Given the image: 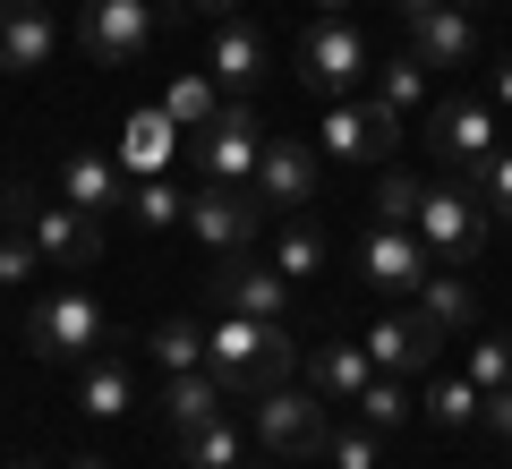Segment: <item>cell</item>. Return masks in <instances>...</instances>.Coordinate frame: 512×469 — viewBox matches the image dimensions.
Listing matches in <instances>:
<instances>
[{
  "label": "cell",
  "mask_w": 512,
  "mask_h": 469,
  "mask_svg": "<svg viewBox=\"0 0 512 469\" xmlns=\"http://www.w3.org/2000/svg\"><path fill=\"white\" fill-rule=\"evenodd\" d=\"M291 333H282V316H231V325L205 333V367H214L222 384L239 393H274V384H291Z\"/></svg>",
  "instance_id": "obj_1"
},
{
  "label": "cell",
  "mask_w": 512,
  "mask_h": 469,
  "mask_svg": "<svg viewBox=\"0 0 512 469\" xmlns=\"http://www.w3.org/2000/svg\"><path fill=\"white\" fill-rule=\"evenodd\" d=\"M111 342V316L94 290H52V299L26 307V350H35L43 367H69V359H94V350Z\"/></svg>",
  "instance_id": "obj_2"
},
{
  "label": "cell",
  "mask_w": 512,
  "mask_h": 469,
  "mask_svg": "<svg viewBox=\"0 0 512 469\" xmlns=\"http://www.w3.org/2000/svg\"><path fill=\"white\" fill-rule=\"evenodd\" d=\"M410 231L427 239V256H436V265H478V248H487V205L461 197V188H427Z\"/></svg>",
  "instance_id": "obj_3"
},
{
  "label": "cell",
  "mask_w": 512,
  "mask_h": 469,
  "mask_svg": "<svg viewBox=\"0 0 512 469\" xmlns=\"http://www.w3.org/2000/svg\"><path fill=\"white\" fill-rule=\"evenodd\" d=\"M154 26H163L154 0H86L77 43H86V60H103V69H128V60L154 43Z\"/></svg>",
  "instance_id": "obj_4"
},
{
  "label": "cell",
  "mask_w": 512,
  "mask_h": 469,
  "mask_svg": "<svg viewBox=\"0 0 512 469\" xmlns=\"http://www.w3.org/2000/svg\"><path fill=\"white\" fill-rule=\"evenodd\" d=\"M367 69H376V52H367V35L350 18H316L308 26V43H299V77H308V94H350Z\"/></svg>",
  "instance_id": "obj_5"
},
{
  "label": "cell",
  "mask_w": 512,
  "mask_h": 469,
  "mask_svg": "<svg viewBox=\"0 0 512 469\" xmlns=\"http://www.w3.org/2000/svg\"><path fill=\"white\" fill-rule=\"evenodd\" d=\"M393 9H402L410 52H419L427 69H470V60H478V26H470L461 0H393Z\"/></svg>",
  "instance_id": "obj_6"
},
{
  "label": "cell",
  "mask_w": 512,
  "mask_h": 469,
  "mask_svg": "<svg viewBox=\"0 0 512 469\" xmlns=\"http://www.w3.org/2000/svg\"><path fill=\"white\" fill-rule=\"evenodd\" d=\"M325 401L316 393H291V384H274V393H256V444L282 452V461H308V452H325Z\"/></svg>",
  "instance_id": "obj_7"
},
{
  "label": "cell",
  "mask_w": 512,
  "mask_h": 469,
  "mask_svg": "<svg viewBox=\"0 0 512 469\" xmlns=\"http://www.w3.org/2000/svg\"><path fill=\"white\" fill-rule=\"evenodd\" d=\"M367 359H376V376H427V367L444 359V325L427 307H393V316H376V333H367Z\"/></svg>",
  "instance_id": "obj_8"
},
{
  "label": "cell",
  "mask_w": 512,
  "mask_h": 469,
  "mask_svg": "<svg viewBox=\"0 0 512 469\" xmlns=\"http://www.w3.org/2000/svg\"><path fill=\"white\" fill-rule=\"evenodd\" d=\"M256 188H239V180H205L197 197H188V231L205 239L214 256H239V248H256Z\"/></svg>",
  "instance_id": "obj_9"
},
{
  "label": "cell",
  "mask_w": 512,
  "mask_h": 469,
  "mask_svg": "<svg viewBox=\"0 0 512 469\" xmlns=\"http://www.w3.org/2000/svg\"><path fill=\"white\" fill-rule=\"evenodd\" d=\"M402 145V111L393 103H333L325 111V154L333 163H393Z\"/></svg>",
  "instance_id": "obj_10"
},
{
  "label": "cell",
  "mask_w": 512,
  "mask_h": 469,
  "mask_svg": "<svg viewBox=\"0 0 512 469\" xmlns=\"http://www.w3.org/2000/svg\"><path fill=\"white\" fill-rule=\"evenodd\" d=\"M359 273L384 290V299H410V290L436 273V256H427V239L410 231V222H376V231H367V248H359Z\"/></svg>",
  "instance_id": "obj_11"
},
{
  "label": "cell",
  "mask_w": 512,
  "mask_h": 469,
  "mask_svg": "<svg viewBox=\"0 0 512 469\" xmlns=\"http://www.w3.org/2000/svg\"><path fill=\"white\" fill-rule=\"evenodd\" d=\"M256 154H265V128H256L248 103H222L214 128H197V171H205V180H239V188H248L256 180Z\"/></svg>",
  "instance_id": "obj_12"
},
{
  "label": "cell",
  "mask_w": 512,
  "mask_h": 469,
  "mask_svg": "<svg viewBox=\"0 0 512 469\" xmlns=\"http://www.w3.org/2000/svg\"><path fill=\"white\" fill-rule=\"evenodd\" d=\"M26 231H35V256H43L52 273H86L94 256H103V222L77 214L69 197H52V205L35 197V222H26Z\"/></svg>",
  "instance_id": "obj_13"
},
{
  "label": "cell",
  "mask_w": 512,
  "mask_h": 469,
  "mask_svg": "<svg viewBox=\"0 0 512 469\" xmlns=\"http://www.w3.org/2000/svg\"><path fill=\"white\" fill-rule=\"evenodd\" d=\"M248 188H256V205H274V214H308L316 205V154L299 137H265Z\"/></svg>",
  "instance_id": "obj_14"
},
{
  "label": "cell",
  "mask_w": 512,
  "mask_h": 469,
  "mask_svg": "<svg viewBox=\"0 0 512 469\" xmlns=\"http://www.w3.org/2000/svg\"><path fill=\"white\" fill-rule=\"evenodd\" d=\"M427 145H436L453 171H470V180H478V163L495 154V120H487V103H470V94H444V103L427 111Z\"/></svg>",
  "instance_id": "obj_15"
},
{
  "label": "cell",
  "mask_w": 512,
  "mask_h": 469,
  "mask_svg": "<svg viewBox=\"0 0 512 469\" xmlns=\"http://www.w3.org/2000/svg\"><path fill=\"white\" fill-rule=\"evenodd\" d=\"M214 299L231 307V316H282V307H291V282L239 248V256H222V265H214Z\"/></svg>",
  "instance_id": "obj_16"
},
{
  "label": "cell",
  "mask_w": 512,
  "mask_h": 469,
  "mask_svg": "<svg viewBox=\"0 0 512 469\" xmlns=\"http://www.w3.org/2000/svg\"><path fill=\"white\" fill-rule=\"evenodd\" d=\"M52 60V9L43 0H0V77H26Z\"/></svg>",
  "instance_id": "obj_17"
},
{
  "label": "cell",
  "mask_w": 512,
  "mask_h": 469,
  "mask_svg": "<svg viewBox=\"0 0 512 469\" xmlns=\"http://www.w3.org/2000/svg\"><path fill=\"white\" fill-rule=\"evenodd\" d=\"M60 197H69L77 214H94V222H103L111 205H128V171L111 163V154H94V145H77L69 163H60Z\"/></svg>",
  "instance_id": "obj_18"
},
{
  "label": "cell",
  "mask_w": 512,
  "mask_h": 469,
  "mask_svg": "<svg viewBox=\"0 0 512 469\" xmlns=\"http://www.w3.org/2000/svg\"><path fill=\"white\" fill-rule=\"evenodd\" d=\"M205 77H214L222 94H256V77H265V35L239 18L214 26V52H205Z\"/></svg>",
  "instance_id": "obj_19"
},
{
  "label": "cell",
  "mask_w": 512,
  "mask_h": 469,
  "mask_svg": "<svg viewBox=\"0 0 512 469\" xmlns=\"http://www.w3.org/2000/svg\"><path fill=\"white\" fill-rule=\"evenodd\" d=\"M163 410H171L180 435H197V427H214V418L231 410V384H222L214 367H180V376L163 384Z\"/></svg>",
  "instance_id": "obj_20"
},
{
  "label": "cell",
  "mask_w": 512,
  "mask_h": 469,
  "mask_svg": "<svg viewBox=\"0 0 512 469\" xmlns=\"http://www.w3.org/2000/svg\"><path fill=\"white\" fill-rule=\"evenodd\" d=\"M163 111H171V128H180V137H197V128H214V111H222V86L205 69H180L163 86Z\"/></svg>",
  "instance_id": "obj_21"
},
{
  "label": "cell",
  "mask_w": 512,
  "mask_h": 469,
  "mask_svg": "<svg viewBox=\"0 0 512 469\" xmlns=\"http://www.w3.org/2000/svg\"><path fill=\"white\" fill-rule=\"evenodd\" d=\"M367 376H376L367 342H333V350H316V401H359Z\"/></svg>",
  "instance_id": "obj_22"
},
{
  "label": "cell",
  "mask_w": 512,
  "mask_h": 469,
  "mask_svg": "<svg viewBox=\"0 0 512 469\" xmlns=\"http://www.w3.org/2000/svg\"><path fill=\"white\" fill-rule=\"evenodd\" d=\"M77 401H86V418H120L137 410V384H128L120 359H86V376H77Z\"/></svg>",
  "instance_id": "obj_23"
},
{
  "label": "cell",
  "mask_w": 512,
  "mask_h": 469,
  "mask_svg": "<svg viewBox=\"0 0 512 469\" xmlns=\"http://www.w3.org/2000/svg\"><path fill=\"white\" fill-rule=\"evenodd\" d=\"M171 137H180V128H171L163 103L137 111V120H128V145H120V171H163L171 163Z\"/></svg>",
  "instance_id": "obj_24"
},
{
  "label": "cell",
  "mask_w": 512,
  "mask_h": 469,
  "mask_svg": "<svg viewBox=\"0 0 512 469\" xmlns=\"http://www.w3.org/2000/svg\"><path fill=\"white\" fill-rule=\"evenodd\" d=\"M419 290H427V316H436L444 333H461V325H478V290L461 282V265H436V273H427Z\"/></svg>",
  "instance_id": "obj_25"
},
{
  "label": "cell",
  "mask_w": 512,
  "mask_h": 469,
  "mask_svg": "<svg viewBox=\"0 0 512 469\" xmlns=\"http://www.w3.org/2000/svg\"><path fill=\"white\" fill-rule=\"evenodd\" d=\"M350 410H359V427H376V435H384V427H410V418H419V401L402 393V376H367Z\"/></svg>",
  "instance_id": "obj_26"
},
{
  "label": "cell",
  "mask_w": 512,
  "mask_h": 469,
  "mask_svg": "<svg viewBox=\"0 0 512 469\" xmlns=\"http://www.w3.org/2000/svg\"><path fill=\"white\" fill-rule=\"evenodd\" d=\"M239 461H248V444H239L231 418H214V427L180 435V469H239Z\"/></svg>",
  "instance_id": "obj_27"
},
{
  "label": "cell",
  "mask_w": 512,
  "mask_h": 469,
  "mask_svg": "<svg viewBox=\"0 0 512 469\" xmlns=\"http://www.w3.org/2000/svg\"><path fill=\"white\" fill-rule=\"evenodd\" d=\"M274 273L282 282H299V273H325V231H316V222H282V239H274Z\"/></svg>",
  "instance_id": "obj_28"
},
{
  "label": "cell",
  "mask_w": 512,
  "mask_h": 469,
  "mask_svg": "<svg viewBox=\"0 0 512 469\" xmlns=\"http://www.w3.org/2000/svg\"><path fill=\"white\" fill-rule=\"evenodd\" d=\"M419 94H427V60H419V52H402V60H376V103H393V111H419Z\"/></svg>",
  "instance_id": "obj_29"
},
{
  "label": "cell",
  "mask_w": 512,
  "mask_h": 469,
  "mask_svg": "<svg viewBox=\"0 0 512 469\" xmlns=\"http://www.w3.org/2000/svg\"><path fill=\"white\" fill-rule=\"evenodd\" d=\"M427 418H436V427H470V418H487V393H478L470 376H444L436 393H427Z\"/></svg>",
  "instance_id": "obj_30"
},
{
  "label": "cell",
  "mask_w": 512,
  "mask_h": 469,
  "mask_svg": "<svg viewBox=\"0 0 512 469\" xmlns=\"http://www.w3.org/2000/svg\"><path fill=\"white\" fill-rule=\"evenodd\" d=\"M154 359L171 367V376H180V367H205V325H188V316H171V325H154Z\"/></svg>",
  "instance_id": "obj_31"
},
{
  "label": "cell",
  "mask_w": 512,
  "mask_h": 469,
  "mask_svg": "<svg viewBox=\"0 0 512 469\" xmlns=\"http://www.w3.org/2000/svg\"><path fill=\"white\" fill-rule=\"evenodd\" d=\"M419 197H427V180H419V171L384 163V180H376V214H384V222H419Z\"/></svg>",
  "instance_id": "obj_32"
},
{
  "label": "cell",
  "mask_w": 512,
  "mask_h": 469,
  "mask_svg": "<svg viewBox=\"0 0 512 469\" xmlns=\"http://www.w3.org/2000/svg\"><path fill=\"white\" fill-rule=\"evenodd\" d=\"M325 461H333V469H376V461H384V435H376V427H333V435H325Z\"/></svg>",
  "instance_id": "obj_33"
},
{
  "label": "cell",
  "mask_w": 512,
  "mask_h": 469,
  "mask_svg": "<svg viewBox=\"0 0 512 469\" xmlns=\"http://www.w3.org/2000/svg\"><path fill=\"white\" fill-rule=\"evenodd\" d=\"M470 384L478 393H504L512 384V333H487V342L470 350Z\"/></svg>",
  "instance_id": "obj_34"
},
{
  "label": "cell",
  "mask_w": 512,
  "mask_h": 469,
  "mask_svg": "<svg viewBox=\"0 0 512 469\" xmlns=\"http://www.w3.org/2000/svg\"><path fill=\"white\" fill-rule=\"evenodd\" d=\"M478 205H487V222H512V154L478 163Z\"/></svg>",
  "instance_id": "obj_35"
},
{
  "label": "cell",
  "mask_w": 512,
  "mask_h": 469,
  "mask_svg": "<svg viewBox=\"0 0 512 469\" xmlns=\"http://www.w3.org/2000/svg\"><path fill=\"white\" fill-rule=\"evenodd\" d=\"M128 205H137V222H146V231H171V222H180V214H188V205H180V197H171V188H163V180H146V188H137V197H128Z\"/></svg>",
  "instance_id": "obj_36"
},
{
  "label": "cell",
  "mask_w": 512,
  "mask_h": 469,
  "mask_svg": "<svg viewBox=\"0 0 512 469\" xmlns=\"http://www.w3.org/2000/svg\"><path fill=\"white\" fill-rule=\"evenodd\" d=\"M487 427L512 444V384H504V393H487Z\"/></svg>",
  "instance_id": "obj_37"
},
{
  "label": "cell",
  "mask_w": 512,
  "mask_h": 469,
  "mask_svg": "<svg viewBox=\"0 0 512 469\" xmlns=\"http://www.w3.org/2000/svg\"><path fill=\"white\" fill-rule=\"evenodd\" d=\"M180 9H197V18H214V26H222V18H239V0H180Z\"/></svg>",
  "instance_id": "obj_38"
},
{
  "label": "cell",
  "mask_w": 512,
  "mask_h": 469,
  "mask_svg": "<svg viewBox=\"0 0 512 469\" xmlns=\"http://www.w3.org/2000/svg\"><path fill=\"white\" fill-rule=\"evenodd\" d=\"M495 103H512V60H504V69H495Z\"/></svg>",
  "instance_id": "obj_39"
},
{
  "label": "cell",
  "mask_w": 512,
  "mask_h": 469,
  "mask_svg": "<svg viewBox=\"0 0 512 469\" xmlns=\"http://www.w3.org/2000/svg\"><path fill=\"white\" fill-rule=\"evenodd\" d=\"M69 469H111V461H94V452H86V461H69Z\"/></svg>",
  "instance_id": "obj_40"
},
{
  "label": "cell",
  "mask_w": 512,
  "mask_h": 469,
  "mask_svg": "<svg viewBox=\"0 0 512 469\" xmlns=\"http://www.w3.org/2000/svg\"><path fill=\"white\" fill-rule=\"evenodd\" d=\"M342 9H350V0H325V18H342Z\"/></svg>",
  "instance_id": "obj_41"
},
{
  "label": "cell",
  "mask_w": 512,
  "mask_h": 469,
  "mask_svg": "<svg viewBox=\"0 0 512 469\" xmlns=\"http://www.w3.org/2000/svg\"><path fill=\"white\" fill-rule=\"evenodd\" d=\"M18 469H35V461H18Z\"/></svg>",
  "instance_id": "obj_42"
},
{
  "label": "cell",
  "mask_w": 512,
  "mask_h": 469,
  "mask_svg": "<svg viewBox=\"0 0 512 469\" xmlns=\"http://www.w3.org/2000/svg\"><path fill=\"white\" fill-rule=\"evenodd\" d=\"M239 469H248V461H239Z\"/></svg>",
  "instance_id": "obj_43"
}]
</instances>
